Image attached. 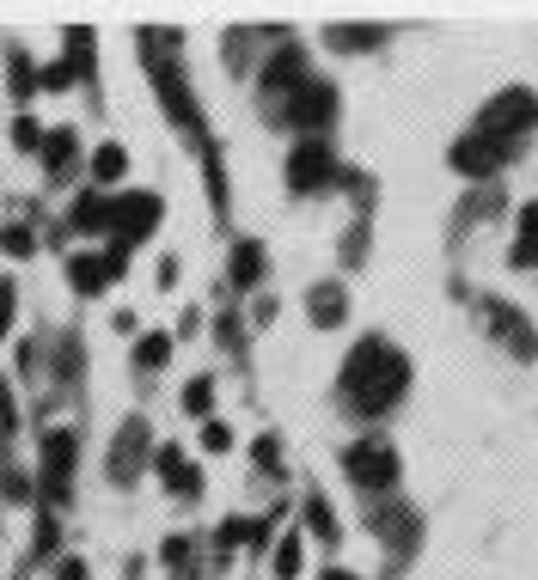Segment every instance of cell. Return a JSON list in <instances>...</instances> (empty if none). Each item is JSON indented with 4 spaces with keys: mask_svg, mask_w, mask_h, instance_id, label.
<instances>
[{
    "mask_svg": "<svg viewBox=\"0 0 538 580\" xmlns=\"http://www.w3.org/2000/svg\"><path fill=\"white\" fill-rule=\"evenodd\" d=\"M154 227H159V196H154V190H123V196L110 202V232H117V251L141 244Z\"/></svg>",
    "mask_w": 538,
    "mask_h": 580,
    "instance_id": "277c9868",
    "label": "cell"
},
{
    "mask_svg": "<svg viewBox=\"0 0 538 580\" xmlns=\"http://www.w3.org/2000/svg\"><path fill=\"white\" fill-rule=\"evenodd\" d=\"M56 580H86V563H80V556H68L62 575H56Z\"/></svg>",
    "mask_w": 538,
    "mask_h": 580,
    "instance_id": "836d02e7",
    "label": "cell"
},
{
    "mask_svg": "<svg viewBox=\"0 0 538 580\" xmlns=\"http://www.w3.org/2000/svg\"><path fill=\"white\" fill-rule=\"evenodd\" d=\"M300 575V537H282L276 544V580H294Z\"/></svg>",
    "mask_w": 538,
    "mask_h": 580,
    "instance_id": "4316f807",
    "label": "cell"
},
{
    "mask_svg": "<svg viewBox=\"0 0 538 580\" xmlns=\"http://www.w3.org/2000/svg\"><path fill=\"white\" fill-rule=\"evenodd\" d=\"M343 471H349L355 488H368V495H380V488L398 483V452L385 440H355L349 452H343Z\"/></svg>",
    "mask_w": 538,
    "mask_h": 580,
    "instance_id": "3957f363",
    "label": "cell"
},
{
    "mask_svg": "<svg viewBox=\"0 0 538 580\" xmlns=\"http://www.w3.org/2000/svg\"><path fill=\"white\" fill-rule=\"evenodd\" d=\"M123 263H129V251H117V244H110L105 257H93V251H86V257L68 263V281H74V293H86V300H93V293H105L110 281L123 275Z\"/></svg>",
    "mask_w": 538,
    "mask_h": 580,
    "instance_id": "9c48e42d",
    "label": "cell"
},
{
    "mask_svg": "<svg viewBox=\"0 0 538 580\" xmlns=\"http://www.w3.org/2000/svg\"><path fill=\"white\" fill-rule=\"evenodd\" d=\"M373 532H380L385 544H392V549L404 556V549H416L422 525H416V513H410V507H380V513H373Z\"/></svg>",
    "mask_w": 538,
    "mask_h": 580,
    "instance_id": "9a60e30c",
    "label": "cell"
},
{
    "mask_svg": "<svg viewBox=\"0 0 538 580\" xmlns=\"http://www.w3.org/2000/svg\"><path fill=\"white\" fill-rule=\"evenodd\" d=\"M258 275H263V244L258 239L232 244V281H239V288H258Z\"/></svg>",
    "mask_w": 538,
    "mask_h": 580,
    "instance_id": "d6986e66",
    "label": "cell"
},
{
    "mask_svg": "<svg viewBox=\"0 0 538 580\" xmlns=\"http://www.w3.org/2000/svg\"><path fill=\"white\" fill-rule=\"evenodd\" d=\"M74 452H80V440L68 434V427H49V434H44V502H49V507H62V502H68Z\"/></svg>",
    "mask_w": 538,
    "mask_h": 580,
    "instance_id": "52a82bcc",
    "label": "cell"
},
{
    "mask_svg": "<svg viewBox=\"0 0 538 580\" xmlns=\"http://www.w3.org/2000/svg\"><path fill=\"white\" fill-rule=\"evenodd\" d=\"M37 86V68H32V61H25V56H13V92H19V98H25V92H32Z\"/></svg>",
    "mask_w": 538,
    "mask_h": 580,
    "instance_id": "f546056e",
    "label": "cell"
},
{
    "mask_svg": "<svg viewBox=\"0 0 538 580\" xmlns=\"http://www.w3.org/2000/svg\"><path fill=\"white\" fill-rule=\"evenodd\" d=\"M324 44L343 49V56H355V49H380V31H361V25H331L324 31Z\"/></svg>",
    "mask_w": 538,
    "mask_h": 580,
    "instance_id": "44dd1931",
    "label": "cell"
},
{
    "mask_svg": "<svg viewBox=\"0 0 538 580\" xmlns=\"http://www.w3.org/2000/svg\"><path fill=\"white\" fill-rule=\"evenodd\" d=\"M483 312H490V330L502 336L507 349L521 354V361H533V354H538V336H533V324H526V312H514V305H502V300H490Z\"/></svg>",
    "mask_w": 538,
    "mask_h": 580,
    "instance_id": "7c38bea8",
    "label": "cell"
},
{
    "mask_svg": "<svg viewBox=\"0 0 538 580\" xmlns=\"http://www.w3.org/2000/svg\"><path fill=\"white\" fill-rule=\"evenodd\" d=\"M300 86H307V56H300V49H282V56L263 68V92H282V98H288V92H300Z\"/></svg>",
    "mask_w": 538,
    "mask_h": 580,
    "instance_id": "2e32d148",
    "label": "cell"
},
{
    "mask_svg": "<svg viewBox=\"0 0 538 580\" xmlns=\"http://www.w3.org/2000/svg\"><path fill=\"white\" fill-rule=\"evenodd\" d=\"M208 403H215V379H190L184 385V410L190 415H208Z\"/></svg>",
    "mask_w": 538,
    "mask_h": 580,
    "instance_id": "484cf974",
    "label": "cell"
},
{
    "mask_svg": "<svg viewBox=\"0 0 538 580\" xmlns=\"http://www.w3.org/2000/svg\"><path fill=\"white\" fill-rule=\"evenodd\" d=\"M276 458H282V446L263 434V440H258V464H270V471H276Z\"/></svg>",
    "mask_w": 538,
    "mask_h": 580,
    "instance_id": "d6a6232c",
    "label": "cell"
},
{
    "mask_svg": "<svg viewBox=\"0 0 538 580\" xmlns=\"http://www.w3.org/2000/svg\"><path fill=\"white\" fill-rule=\"evenodd\" d=\"M331 178H337V159H331L324 141H300V147L288 153V190L294 196H312V190H324Z\"/></svg>",
    "mask_w": 538,
    "mask_h": 580,
    "instance_id": "ba28073f",
    "label": "cell"
},
{
    "mask_svg": "<svg viewBox=\"0 0 538 580\" xmlns=\"http://www.w3.org/2000/svg\"><path fill=\"white\" fill-rule=\"evenodd\" d=\"M166 568H178V575L190 568V537H171L166 544Z\"/></svg>",
    "mask_w": 538,
    "mask_h": 580,
    "instance_id": "4dcf8cb0",
    "label": "cell"
},
{
    "mask_svg": "<svg viewBox=\"0 0 538 580\" xmlns=\"http://www.w3.org/2000/svg\"><path fill=\"white\" fill-rule=\"evenodd\" d=\"M13 147L44 153V129H37V117H19V122H13Z\"/></svg>",
    "mask_w": 538,
    "mask_h": 580,
    "instance_id": "83f0119b",
    "label": "cell"
},
{
    "mask_svg": "<svg viewBox=\"0 0 538 580\" xmlns=\"http://www.w3.org/2000/svg\"><path fill=\"white\" fill-rule=\"evenodd\" d=\"M514 263H521V269H538V202L521 208V244H514Z\"/></svg>",
    "mask_w": 538,
    "mask_h": 580,
    "instance_id": "ffe728a7",
    "label": "cell"
},
{
    "mask_svg": "<svg viewBox=\"0 0 538 580\" xmlns=\"http://www.w3.org/2000/svg\"><path fill=\"white\" fill-rule=\"evenodd\" d=\"M166 354H171V336L166 330H154V336H141V342H135V366H141V373H159Z\"/></svg>",
    "mask_w": 538,
    "mask_h": 580,
    "instance_id": "603a6c76",
    "label": "cell"
},
{
    "mask_svg": "<svg viewBox=\"0 0 538 580\" xmlns=\"http://www.w3.org/2000/svg\"><path fill=\"white\" fill-rule=\"evenodd\" d=\"M307 305H312V324H324V330H331V324H343V312H349V300H343L337 281L312 288V293H307Z\"/></svg>",
    "mask_w": 538,
    "mask_h": 580,
    "instance_id": "e0dca14e",
    "label": "cell"
},
{
    "mask_svg": "<svg viewBox=\"0 0 538 580\" xmlns=\"http://www.w3.org/2000/svg\"><path fill=\"white\" fill-rule=\"evenodd\" d=\"M154 464H159V483H166L178 502H196L202 495V471L190 464L184 452H154Z\"/></svg>",
    "mask_w": 538,
    "mask_h": 580,
    "instance_id": "4fadbf2b",
    "label": "cell"
},
{
    "mask_svg": "<svg viewBox=\"0 0 538 580\" xmlns=\"http://www.w3.org/2000/svg\"><path fill=\"white\" fill-rule=\"evenodd\" d=\"M68 227H80V232H105V227H110V202H105V196H80L74 208H68Z\"/></svg>",
    "mask_w": 538,
    "mask_h": 580,
    "instance_id": "ac0fdd59",
    "label": "cell"
},
{
    "mask_svg": "<svg viewBox=\"0 0 538 580\" xmlns=\"http://www.w3.org/2000/svg\"><path fill=\"white\" fill-rule=\"evenodd\" d=\"M404 385H410V361H404L392 342H380V336L355 342L349 361H343V403H349L355 415L392 410V403L404 397Z\"/></svg>",
    "mask_w": 538,
    "mask_h": 580,
    "instance_id": "6da1fadb",
    "label": "cell"
},
{
    "mask_svg": "<svg viewBox=\"0 0 538 580\" xmlns=\"http://www.w3.org/2000/svg\"><path fill=\"white\" fill-rule=\"evenodd\" d=\"M507 141H495V135H483V129H465L459 141H453V171L459 178H495V171L507 166Z\"/></svg>",
    "mask_w": 538,
    "mask_h": 580,
    "instance_id": "8992f818",
    "label": "cell"
},
{
    "mask_svg": "<svg viewBox=\"0 0 538 580\" xmlns=\"http://www.w3.org/2000/svg\"><path fill=\"white\" fill-rule=\"evenodd\" d=\"M154 86H159V98H166V110H178V129L202 141V110H196V98H190L184 74H178L171 61H154Z\"/></svg>",
    "mask_w": 538,
    "mask_h": 580,
    "instance_id": "30bf717a",
    "label": "cell"
},
{
    "mask_svg": "<svg viewBox=\"0 0 538 580\" xmlns=\"http://www.w3.org/2000/svg\"><path fill=\"white\" fill-rule=\"evenodd\" d=\"M319 580H355V575H349V568H324Z\"/></svg>",
    "mask_w": 538,
    "mask_h": 580,
    "instance_id": "e575fe53",
    "label": "cell"
},
{
    "mask_svg": "<svg viewBox=\"0 0 538 580\" xmlns=\"http://www.w3.org/2000/svg\"><path fill=\"white\" fill-rule=\"evenodd\" d=\"M7 324H13V281H0V336H7Z\"/></svg>",
    "mask_w": 538,
    "mask_h": 580,
    "instance_id": "1f68e13d",
    "label": "cell"
},
{
    "mask_svg": "<svg viewBox=\"0 0 538 580\" xmlns=\"http://www.w3.org/2000/svg\"><path fill=\"white\" fill-rule=\"evenodd\" d=\"M300 513H307V525L324 537V544H337V519H331V502H324V495H307V507H300Z\"/></svg>",
    "mask_w": 538,
    "mask_h": 580,
    "instance_id": "cb8c5ba5",
    "label": "cell"
},
{
    "mask_svg": "<svg viewBox=\"0 0 538 580\" xmlns=\"http://www.w3.org/2000/svg\"><path fill=\"white\" fill-rule=\"evenodd\" d=\"M337 117V92L324 86V80H307L300 92H288V105H282V122L288 129H307V141H319V129Z\"/></svg>",
    "mask_w": 538,
    "mask_h": 580,
    "instance_id": "5b68a950",
    "label": "cell"
},
{
    "mask_svg": "<svg viewBox=\"0 0 538 580\" xmlns=\"http://www.w3.org/2000/svg\"><path fill=\"white\" fill-rule=\"evenodd\" d=\"M202 446H208V452H227V446H232V427H227V422H202Z\"/></svg>",
    "mask_w": 538,
    "mask_h": 580,
    "instance_id": "f1b7e54d",
    "label": "cell"
},
{
    "mask_svg": "<svg viewBox=\"0 0 538 580\" xmlns=\"http://www.w3.org/2000/svg\"><path fill=\"white\" fill-rule=\"evenodd\" d=\"M0 251H7V257H32V251H37V232H32V227H0Z\"/></svg>",
    "mask_w": 538,
    "mask_h": 580,
    "instance_id": "d4e9b609",
    "label": "cell"
},
{
    "mask_svg": "<svg viewBox=\"0 0 538 580\" xmlns=\"http://www.w3.org/2000/svg\"><path fill=\"white\" fill-rule=\"evenodd\" d=\"M44 171L56 183H68L80 171V141H74V129H49L44 135Z\"/></svg>",
    "mask_w": 538,
    "mask_h": 580,
    "instance_id": "5bb4252c",
    "label": "cell"
},
{
    "mask_svg": "<svg viewBox=\"0 0 538 580\" xmlns=\"http://www.w3.org/2000/svg\"><path fill=\"white\" fill-rule=\"evenodd\" d=\"M533 122H538V92L507 86V92H495L490 105H483V117H477L471 129H483V135L507 141V147H521V141L533 135Z\"/></svg>",
    "mask_w": 538,
    "mask_h": 580,
    "instance_id": "7a4b0ae2",
    "label": "cell"
},
{
    "mask_svg": "<svg viewBox=\"0 0 538 580\" xmlns=\"http://www.w3.org/2000/svg\"><path fill=\"white\" fill-rule=\"evenodd\" d=\"M141 458H147V422H141V415H129L123 434L110 440V476H117V483H129V476L141 471Z\"/></svg>",
    "mask_w": 538,
    "mask_h": 580,
    "instance_id": "8fae6325",
    "label": "cell"
},
{
    "mask_svg": "<svg viewBox=\"0 0 538 580\" xmlns=\"http://www.w3.org/2000/svg\"><path fill=\"white\" fill-rule=\"evenodd\" d=\"M123 171H129V153L117 147V141H105V147L93 153V178L98 183H123Z\"/></svg>",
    "mask_w": 538,
    "mask_h": 580,
    "instance_id": "7402d4cb",
    "label": "cell"
}]
</instances>
